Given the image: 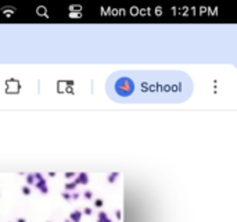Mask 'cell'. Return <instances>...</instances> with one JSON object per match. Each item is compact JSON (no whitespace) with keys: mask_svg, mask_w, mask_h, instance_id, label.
I'll list each match as a JSON object with an SVG mask.
<instances>
[{"mask_svg":"<svg viewBox=\"0 0 237 222\" xmlns=\"http://www.w3.org/2000/svg\"><path fill=\"white\" fill-rule=\"evenodd\" d=\"M65 222H69V219H67V221H65Z\"/></svg>","mask_w":237,"mask_h":222,"instance_id":"obj_20","label":"cell"},{"mask_svg":"<svg viewBox=\"0 0 237 222\" xmlns=\"http://www.w3.org/2000/svg\"><path fill=\"white\" fill-rule=\"evenodd\" d=\"M74 182L76 185H88V183H89V176H88L86 172H79V174L76 175Z\"/></svg>","mask_w":237,"mask_h":222,"instance_id":"obj_3","label":"cell"},{"mask_svg":"<svg viewBox=\"0 0 237 222\" xmlns=\"http://www.w3.org/2000/svg\"><path fill=\"white\" fill-rule=\"evenodd\" d=\"M75 176V172H65V178H68V179H71V178Z\"/></svg>","mask_w":237,"mask_h":222,"instance_id":"obj_15","label":"cell"},{"mask_svg":"<svg viewBox=\"0 0 237 222\" xmlns=\"http://www.w3.org/2000/svg\"><path fill=\"white\" fill-rule=\"evenodd\" d=\"M80 218H82V211H79V210L72 211L69 215V221L72 222H80Z\"/></svg>","mask_w":237,"mask_h":222,"instance_id":"obj_4","label":"cell"},{"mask_svg":"<svg viewBox=\"0 0 237 222\" xmlns=\"http://www.w3.org/2000/svg\"><path fill=\"white\" fill-rule=\"evenodd\" d=\"M22 193H24L25 196H29L31 194V187L29 186H24V187H22Z\"/></svg>","mask_w":237,"mask_h":222,"instance_id":"obj_11","label":"cell"},{"mask_svg":"<svg viewBox=\"0 0 237 222\" xmlns=\"http://www.w3.org/2000/svg\"><path fill=\"white\" fill-rule=\"evenodd\" d=\"M94 206L97 208H101L104 206V200H101V199H97V200H94Z\"/></svg>","mask_w":237,"mask_h":222,"instance_id":"obj_10","label":"cell"},{"mask_svg":"<svg viewBox=\"0 0 237 222\" xmlns=\"http://www.w3.org/2000/svg\"><path fill=\"white\" fill-rule=\"evenodd\" d=\"M61 196H62V197H64L65 200H68V201L71 200V193H68V192H64L62 194H61Z\"/></svg>","mask_w":237,"mask_h":222,"instance_id":"obj_13","label":"cell"},{"mask_svg":"<svg viewBox=\"0 0 237 222\" xmlns=\"http://www.w3.org/2000/svg\"><path fill=\"white\" fill-rule=\"evenodd\" d=\"M92 212H93V210L90 207H86L83 211H82V214H85V215H92Z\"/></svg>","mask_w":237,"mask_h":222,"instance_id":"obj_12","label":"cell"},{"mask_svg":"<svg viewBox=\"0 0 237 222\" xmlns=\"http://www.w3.org/2000/svg\"><path fill=\"white\" fill-rule=\"evenodd\" d=\"M49 176H51V178L56 176V172H53V171H51V172H49Z\"/></svg>","mask_w":237,"mask_h":222,"instance_id":"obj_16","label":"cell"},{"mask_svg":"<svg viewBox=\"0 0 237 222\" xmlns=\"http://www.w3.org/2000/svg\"><path fill=\"white\" fill-rule=\"evenodd\" d=\"M79 196H80L79 193H72V194H71V200H78Z\"/></svg>","mask_w":237,"mask_h":222,"instance_id":"obj_14","label":"cell"},{"mask_svg":"<svg viewBox=\"0 0 237 222\" xmlns=\"http://www.w3.org/2000/svg\"><path fill=\"white\" fill-rule=\"evenodd\" d=\"M17 222H27V221H25L24 218H18V219H17Z\"/></svg>","mask_w":237,"mask_h":222,"instance_id":"obj_18","label":"cell"},{"mask_svg":"<svg viewBox=\"0 0 237 222\" xmlns=\"http://www.w3.org/2000/svg\"><path fill=\"white\" fill-rule=\"evenodd\" d=\"M107 219H108L107 214H105L104 211H100V212H99V221H97V222H105Z\"/></svg>","mask_w":237,"mask_h":222,"instance_id":"obj_7","label":"cell"},{"mask_svg":"<svg viewBox=\"0 0 237 222\" xmlns=\"http://www.w3.org/2000/svg\"><path fill=\"white\" fill-rule=\"evenodd\" d=\"M25 179H27V185H33V183H35V176H33V174H28Z\"/></svg>","mask_w":237,"mask_h":222,"instance_id":"obj_8","label":"cell"},{"mask_svg":"<svg viewBox=\"0 0 237 222\" xmlns=\"http://www.w3.org/2000/svg\"><path fill=\"white\" fill-rule=\"evenodd\" d=\"M117 218L121 219V211H117Z\"/></svg>","mask_w":237,"mask_h":222,"instance_id":"obj_17","label":"cell"},{"mask_svg":"<svg viewBox=\"0 0 237 222\" xmlns=\"http://www.w3.org/2000/svg\"><path fill=\"white\" fill-rule=\"evenodd\" d=\"M115 88H117V93L119 96L126 97V96H129L133 92V83H132V81L129 78H122V79H119L117 82Z\"/></svg>","mask_w":237,"mask_h":222,"instance_id":"obj_1","label":"cell"},{"mask_svg":"<svg viewBox=\"0 0 237 222\" xmlns=\"http://www.w3.org/2000/svg\"><path fill=\"white\" fill-rule=\"evenodd\" d=\"M33 176H35V183H33V185L40 190L42 194H47V193H49V187H47L46 179L42 176V174H40V172H35Z\"/></svg>","mask_w":237,"mask_h":222,"instance_id":"obj_2","label":"cell"},{"mask_svg":"<svg viewBox=\"0 0 237 222\" xmlns=\"http://www.w3.org/2000/svg\"><path fill=\"white\" fill-rule=\"evenodd\" d=\"M83 197L88 199V200H92V199H93V192H92V190H86V192L83 193Z\"/></svg>","mask_w":237,"mask_h":222,"instance_id":"obj_9","label":"cell"},{"mask_svg":"<svg viewBox=\"0 0 237 222\" xmlns=\"http://www.w3.org/2000/svg\"><path fill=\"white\" fill-rule=\"evenodd\" d=\"M118 176H119V172H111L110 176H108V183H114Z\"/></svg>","mask_w":237,"mask_h":222,"instance_id":"obj_6","label":"cell"},{"mask_svg":"<svg viewBox=\"0 0 237 222\" xmlns=\"http://www.w3.org/2000/svg\"><path fill=\"white\" fill-rule=\"evenodd\" d=\"M76 183L75 182H68V183H65V190L67 192H72V190H75L76 189Z\"/></svg>","mask_w":237,"mask_h":222,"instance_id":"obj_5","label":"cell"},{"mask_svg":"<svg viewBox=\"0 0 237 222\" xmlns=\"http://www.w3.org/2000/svg\"><path fill=\"white\" fill-rule=\"evenodd\" d=\"M105 222H112V221H111V219H107V221H105Z\"/></svg>","mask_w":237,"mask_h":222,"instance_id":"obj_19","label":"cell"}]
</instances>
